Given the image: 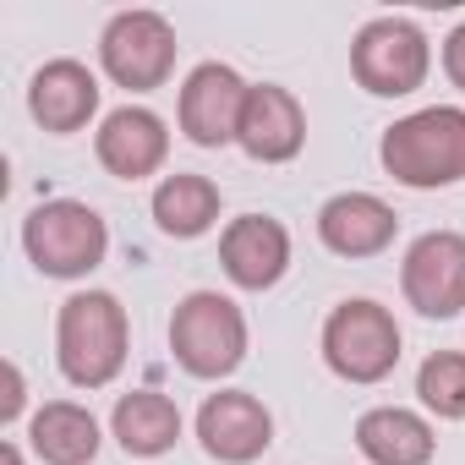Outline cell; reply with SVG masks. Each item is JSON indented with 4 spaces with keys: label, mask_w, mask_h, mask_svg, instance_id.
<instances>
[{
    "label": "cell",
    "mask_w": 465,
    "mask_h": 465,
    "mask_svg": "<svg viewBox=\"0 0 465 465\" xmlns=\"http://www.w3.org/2000/svg\"><path fill=\"white\" fill-rule=\"evenodd\" d=\"M132 323L110 291H77L55 318V361L72 389H110L126 367Z\"/></svg>",
    "instance_id": "1"
},
{
    "label": "cell",
    "mask_w": 465,
    "mask_h": 465,
    "mask_svg": "<svg viewBox=\"0 0 465 465\" xmlns=\"http://www.w3.org/2000/svg\"><path fill=\"white\" fill-rule=\"evenodd\" d=\"M383 170L411 192H438L465 181V110L460 104H427L394 121L378 143Z\"/></svg>",
    "instance_id": "2"
},
{
    "label": "cell",
    "mask_w": 465,
    "mask_h": 465,
    "mask_svg": "<svg viewBox=\"0 0 465 465\" xmlns=\"http://www.w3.org/2000/svg\"><path fill=\"white\" fill-rule=\"evenodd\" d=\"M170 351L186 378L219 383L247 361V312L219 291H192L170 312Z\"/></svg>",
    "instance_id": "3"
},
{
    "label": "cell",
    "mask_w": 465,
    "mask_h": 465,
    "mask_svg": "<svg viewBox=\"0 0 465 465\" xmlns=\"http://www.w3.org/2000/svg\"><path fill=\"white\" fill-rule=\"evenodd\" d=\"M23 252L45 280H83L110 252V224L77 197H55L23 219Z\"/></svg>",
    "instance_id": "4"
},
{
    "label": "cell",
    "mask_w": 465,
    "mask_h": 465,
    "mask_svg": "<svg viewBox=\"0 0 465 465\" xmlns=\"http://www.w3.org/2000/svg\"><path fill=\"white\" fill-rule=\"evenodd\" d=\"M400 345L405 334L394 312L372 296H351L323 318V361L340 383H356V389L383 383L400 367Z\"/></svg>",
    "instance_id": "5"
},
{
    "label": "cell",
    "mask_w": 465,
    "mask_h": 465,
    "mask_svg": "<svg viewBox=\"0 0 465 465\" xmlns=\"http://www.w3.org/2000/svg\"><path fill=\"white\" fill-rule=\"evenodd\" d=\"M432 72V45L411 17H372L351 39V77L372 99H411Z\"/></svg>",
    "instance_id": "6"
},
{
    "label": "cell",
    "mask_w": 465,
    "mask_h": 465,
    "mask_svg": "<svg viewBox=\"0 0 465 465\" xmlns=\"http://www.w3.org/2000/svg\"><path fill=\"white\" fill-rule=\"evenodd\" d=\"M175 28H170V17H159V12H148V6H137V12H115L110 23H104V34H99V66H104V77L115 83V88H126V94H153V88H164L170 83V72H175Z\"/></svg>",
    "instance_id": "7"
},
{
    "label": "cell",
    "mask_w": 465,
    "mask_h": 465,
    "mask_svg": "<svg viewBox=\"0 0 465 465\" xmlns=\"http://www.w3.org/2000/svg\"><path fill=\"white\" fill-rule=\"evenodd\" d=\"M400 291L421 318H460L465 312V236L460 230H427L405 247Z\"/></svg>",
    "instance_id": "8"
},
{
    "label": "cell",
    "mask_w": 465,
    "mask_h": 465,
    "mask_svg": "<svg viewBox=\"0 0 465 465\" xmlns=\"http://www.w3.org/2000/svg\"><path fill=\"white\" fill-rule=\"evenodd\" d=\"M247 77L236 66H224V61H203L186 72L181 83V104H175V121L186 132V143L197 148H224V143H236L242 132V110H247Z\"/></svg>",
    "instance_id": "9"
},
{
    "label": "cell",
    "mask_w": 465,
    "mask_h": 465,
    "mask_svg": "<svg viewBox=\"0 0 465 465\" xmlns=\"http://www.w3.org/2000/svg\"><path fill=\"white\" fill-rule=\"evenodd\" d=\"M197 443H203V454L219 460V465H252V460H263L269 443H274V416H269V405H263L258 394H247V389H219V394H208L203 411H197Z\"/></svg>",
    "instance_id": "10"
},
{
    "label": "cell",
    "mask_w": 465,
    "mask_h": 465,
    "mask_svg": "<svg viewBox=\"0 0 465 465\" xmlns=\"http://www.w3.org/2000/svg\"><path fill=\"white\" fill-rule=\"evenodd\" d=\"M219 269L236 291H274L291 269V230L269 213H242L219 236Z\"/></svg>",
    "instance_id": "11"
},
{
    "label": "cell",
    "mask_w": 465,
    "mask_h": 465,
    "mask_svg": "<svg viewBox=\"0 0 465 465\" xmlns=\"http://www.w3.org/2000/svg\"><path fill=\"white\" fill-rule=\"evenodd\" d=\"M236 148L247 159H258V164H291L307 148V110H302V99L291 88H280V83H252Z\"/></svg>",
    "instance_id": "12"
},
{
    "label": "cell",
    "mask_w": 465,
    "mask_h": 465,
    "mask_svg": "<svg viewBox=\"0 0 465 465\" xmlns=\"http://www.w3.org/2000/svg\"><path fill=\"white\" fill-rule=\"evenodd\" d=\"M94 153L115 181H148L164 170L170 159V126L148 110V104H121L99 121L94 132Z\"/></svg>",
    "instance_id": "13"
},
{
    "label": "cell",
    "mask_w": 465,
    "mask_h": 465,
    "mask_svg": "<svg viewBox=\"0 0 465 465\" xmlns=\"http://www.w3.org/2000/svg\"><path fill=\"white\" fill-rule=\"evenodd\" d=\"M400 236V213L372 192H340L318 208V242L334 258H378Z\"/></svg>",
    "instance_id": "14"
},
{
    "label": "cell",
    "mask_w": 465,
    "mask_h": 465,
    "mask_svg": "<svg viewBox=\"0 0 465 465\" xmlns=\"http://www.w3.org/2000/svg\"><path fill=\"white\" fill-rule=\"evenodd\" d=\"M99 77L83 66V61H72V55H61V61H45L39 72H34V83H28V115L45 126V132H55V137H72V132H83L94 115H99Z\"/></svg>",
    "instance_id": "15"
},
{
    "label": "cell",
    "mask_w": 465,
    "mask_h": 465,
    "mask_svg": "<svg viewBox=\"0 0 465 465\" xmlns=\"http://www.w3.org/2000/svg\"><path fill=\"white\" fill-rule=\"evenodd\" d=\"M356 449L367 465H432L438 432L405 405H372L356 416Z\"/></svg>",
    "instance_id": "16"
},
{
    "label": "cell",
    "mask_w": 465,
    "mask_h": 465,
    "mask_svg": "<svg viewBox=\"0 0 465 465\" xmlns=\"http://www.w3.org/2000/svg\"><path fill=\"white\" fill-rule=\"evenodd\" d=\"M110 432L132 460H159L181 443V405L159 389H132L110 411Z\"/></svg>",
    "instance_id": "17"
},
{
    "label": "cell",
    "mask_w": 465,
    "mask_h": 465,
    "mask_svg": "<svg viewBox=\"0 0 465 465\" xmlns=\"http://www.w3.org/2000/svg\"><path fill=\"white\" fill-rule=\"evenodd\" d=\"M99 443V416L77 400H50L28 416V449L45 465H94Z\"/></svg>",
    "instance_id": "18"
},
{
    "label": "cell",
    "mask_w": 465,
    "mask_h": 465,
    "mask_svg": "<svg viewBox=\"0 0 465 465\" xmlns=\"http://www.w3.org/2000/svg\"><path fill=\"white\" fill-rule=\"evenodd\" d=\"M219 208H224V197H219V186L208 175L175 170V175H164L153 186V224L164 230V236H175V242L208 236V230L219 224Z\"/></svg>",
    "instance_id": "19"
},
{
    "label": "cell",
    "mask_w": 465,
    "mask_h": 465,
    "mask_svg": "<svg viewBox=\"0 0 465 465\" xmlns=\"http://www.w3.org/2000/svg\"><path fill=\"white\" fill-rule=\"evenodd\" d=\"M416 400L438 421H465V351H432L416 367Z\"/></svg>",
    "instance_id": "20"
},
{
    "label": "cell",
    "mask_w": 465,
    "mask_h": 465,
    "mask_svg": "<svg viewBox=\"0 0 465 465\" xmlns=\"http://www.w3.org/2000/svg\"><path fill=\"white\" fill-rule=\"evenodd\" d=\"M23 405H28V383H23V367H17V361H6V400H0V427H12V421L23 416Z\"/></svg>",
    "instance_id": "21"
},
{
    "label": "cell",
    "mask_w": 465,
    "mask_h": 465,
    "mask_svg": "<svg viewBox=\"0 0 465 465\" xmlns=\"http://www.w3.org/2000/svg\"><path fill=\"white\" fill-rule=\"evenodd\" d=\"M443 77H449V83L465 94V23H460L449 39H443Z\"/></svg>",
    "instance_id": "22"
},
{
    "label": "cell",
    "mask_w": 465,
    "mask_h": 465,
    "mask_svg": "<svg viewBox=\"0 0 465 465\" xmlns=\"http://www.w3.org/2000/svg\"><path fill=\"white\" fill-rule=\"evenodd\" d=\"M0 465H23V449L17 443H0Z\"/></svg>",
    "instance_id": "23"
}]
</instances>
